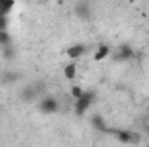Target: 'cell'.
I'll use <instances>...</instances> for the list:
<instances>
[{"label": "cell", "instance_id": "6da1fadb", "mask_svg": "<svg viewBox=\"0 0 149 147\" xmlns=\"http://www.w3.org/2000/svg\"><path fill=\"white\" fill-rule=\"evenodd\" d=\"M94 99H95V94H94V92H90V90L83 92L78 99H74V114L81 118V116L88 111V107L92 106Z\"/></svg>", "mask_w": 149, "mask_h": 147}, {"label": "cell", "instance_id": "7a4b0ae2", "mask_svg": "<svg viewBox=\"0 0 149 147\" xmlns=\"http://www.w3.org/2000/svg\"><path fill=\"white\" fill-rule=\"evenodd\" d=\"M38 109L42 111L43 114H54V112H57V109H59V102L54 97L47 95V97H43L38 102Z\"/></svg>", "mask_w": 149, "mask_h": 147}, {"label": "cell", "instance_id": "3957f363", "mask_svg": "<svg viewBox=\"0 0 149 147\" xmlns=\"http://www.w3.org/2000/svg\"><path fill=\"white\" fill-rule=\"evenodd\" d=\"M132 57H134V50H132V47H130V45L123 43V45H120V47L116 49V55H114V59H116V61L123 62V61H130Z\"/></svg>", "mask_w": 149, "mask_h": 147}, {"label": "cell", "instance_id": "277c9868", "mask_svg": "<svg viewBox=\"0 0 149 147\" xmlns=\"http://www.w3.org/2000/svg\"><path fill=\"white\" fill-rule=\"evenodd\" d=\"M85 52H87V47H85L83 43H74V45H71V47L66 49V55H68L71 61H76V59L81 57Z\"/></svg>", "mask_w": 149, "mask_h": 147}, {"label": "cell", "instance_id": "5b68a950", "mask_svg": "<svg viewBox=\"0 0 149 147\" xmlns=\"http://www.w3.org/2000/svg\"><path fill=\"white\" fill-rule=\"evenodd\" d=\"M114 135H116V139H118L121 144H132V142H137L135 133H132V132H128V130H118V132H114Z\"/></svg>", "mask_w": 149, "mask_h": 147}, {"label": "cell", "instance_id": "8992f818", "mask_svg": "<svg viewBox=\"0 0 149 147\" xmlns=\"http://www.w3.org/2000/svg\"><path fill=\"white\" fill-rule=\"evenodd\" d=\"M109 54H111V47L106 45V43H102V45L97 47V50H95V54H94V61H95V62H101V61H104Z\"/></svg>", "mask_w": 149, "mask_h": 147}, {"label": "cell", "instance_id": "52a82bcc", "mask_svg": "<svg viewBox=\"0 0 149 147\" xmlns=\"http://www.w3.org/2000/svg\"><path fill=\"white\" fill-rule=\"evenodd\" d=\"M90 123H92V126H94L95 130H99V132H106V130H108L106 121H104V118H102L101 114H94L92 119H90Z\"/></svg>", "mask_w": 149, "mask_h": 147}, {"label": "cell", "instance_id": "ba28073f", "mask_svg": "<svg viewBox=\"0 0 149 147\" xmlns=\"http://www.w3.org/2000/svg\"><path fill=\"white\" fill-rule=\"evenodd\" d=\"M74 12H76L78 17L88 19V17H90V5H88V3H78L76 9H74Z\"/></svg>", "mask_w": 149, "mask_h": 147}, {"label": "cell", "instance_id": "9c48e42d", "mask_svg": "<svg viewBox=\"0 0 149 147\" xmlns=\"http://www.w3.org/2000/svg\"><path fill=\"white\" fill-rule=\"evenodd\" d=\"M63 73H64V78H66V80L73 81L74 78H76V64H74V61H73V62H70V64H66V66H64Z\"/></svg>", "mask_w": 149, "mask_h": 147}, {"label": "cell", "instance_id": "30bf717a", "mask_svg": "<svg viewBox=\"0 0 149 147\" xmlns=\"http://www.w3.org/2000/svg\"><path fill=\"white\" fill-rule=\"evenodd\" d=\"M14 5H16V0H3V2H0V14L9 16L12 12Z\"/></svg>", "mask_w": 149, "mask_h": 147}, {"label": "cell", "instance_id": "8fae6325", "mask_svg": "<svg viewBox=\"0 0 149 147\" xmlns=\"http://www.w3.org/2000/svg\"><path fill=\"white\" fill-rule=\"evenodd\" d=\"M37 88L33 87V85H30V87H26L24 90H23V94H21V97L24 99V101H33L35 97H37Z\"/></svg>", "mask_w": 149, "mask_h": 147}, {"label": "cell", "instance_id": "7c38bea8", "mask_svg": "<svg viewBox=\"0 0 149 147\" xmlns=\"http://www.w3.org/2000/svg\"><path fill=\"white\" fill-rule=\"evenodd\" d=\"M2 78H3V81L5 83H14L17 78H19V74L17 73H10V71H7V73H3L2 74Z\"/></svg>", "mask_w": 149, "mask_h": 147}, {"label": "cell", "instance_id": "4fadbf2b", "mask_svg": "<svg viewBox=\"0 0 149 147\" xmlns=\"http://www.w3.org/2000/svg\"><path fill=\"white\" fill-rule=\"evenodd\" d=\"M10 43V35L7 33V30H2L0 31V45L3 47V45H9Z\"/></svg>", "mask_w": 149, "mask_h": 147}, {"label": "cell", "instance_id": "5bb4252c", "mask_svg": "<svg viewBox=\"0 0 149 147\" xmlns=\"http://www.w3.org/2000/svg\"><path fill=\"white\" fill-rule=\"evenodd\" d=\"M83 92H85V90H83L81 87H78V85H73V87H71V97H73V99H78Z\"/></svg>", "mask_w": 149, "mask_h": 147}, {"label": "cell", "instance_id": "9a60e30c", "mask_svg": "<svg viewBox=\"0 0 149 147\" xmlns=\"http://www.w3.org/2000/svg\"><path fill=\"white\" fill-rule=\"evenodd\" d=\"M7 24H9V21H7V16L0 14V31H2V30H7Z\"/></svg>", "mask_w": 149, "mask_h": 147}, {"label": "cell", "instance_id": "2e32d148", "mask_svg": "<svg viewBox=\"0 0 149 147\" xmlns=\"http://www.w3.org/2000/svg\"><path fill=\"white\" fill-rule=\"evenodd\" d=\"M0 2H3V0H0Z\"/></svg>", "mask_w": 149, "mask_h": 147}, {"label": "cell", "instance_id": "e0dca14e", "mask_svg": "<svg viewBox=\"0 0 149 147\" xmlns=\"http://www.w3.org/2000/svg\"><path fill=\"white\" fill-rule=\"evenodd\" d=\"M0 47H2V45H0Z\"/></svg>", "mask_w": 149, "mask_h": 147}]
</instances>
